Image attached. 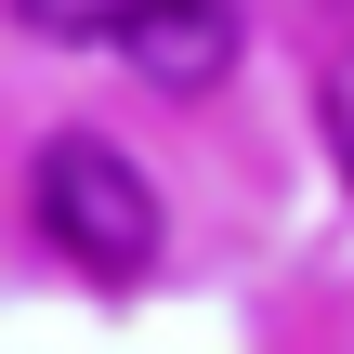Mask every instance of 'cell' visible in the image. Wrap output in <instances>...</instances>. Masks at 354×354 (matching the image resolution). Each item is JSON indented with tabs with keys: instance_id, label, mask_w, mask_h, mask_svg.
Here are the masks:
<instances>
[{
	"instance_id": "6da1fadb",
	"label": "cell",
	"mask_w": 354,
	"mask_h": 354,
	"mask_svg": "<svg viewBox=\"0 0 354 354\" xmlns=\"http://www.w3.org/2000/svg\"><path fill=\"white\" fill-rule=\"evenodd\" d=\"M26 210H39V236H53L79 276H105V289H131V276L158 263V184H145L105 131H53L39 171H26Z\"/></svg>"
},
{
	"instance_id": "7a4b0ae2",
	"label": "cell",
	"mask_w": 354,
	"mask_h": 354,
	"mask_svg": "<svg viewBox=\"0 0 354 354\" xmlns=\"http://www.w3.org/2000/svg\"><path fill=\"white\" fill-rule=\"evenodd\" d=\"M118 53H131L158 92H210V79L236 66V0H145V13L118 26Z\"/></svg>"
},
{
	"instance_id": "3957f363",
	"label": "cell",
	"mask_w": 354,
	"mask_h": 354,
	"mask_svg": "<svg viewBox=\"0 0 354 354\" xmlns=\"http://www.w3.org/2000/svg\"><path fill=\"white\" fill-rule=\"evenodd\" d=\"M145 0H13V26H39V39H118Z\"/></svg>"
},
{
	"instance_id": "277c9868",
	"label": "cell",
	"mask_w": 354,
	"mask_h": 354,
	"mask_svg": "<svg viewBox=\"0 0 354 354\" xmlns=\"http://www.w3.org/2000/svg\"><path fill=\"white\" fill-rule=\"evenodd\" d=\"M328 158H342V184H354V66L328 79Z\"/></svg>"
}]
</instances>
